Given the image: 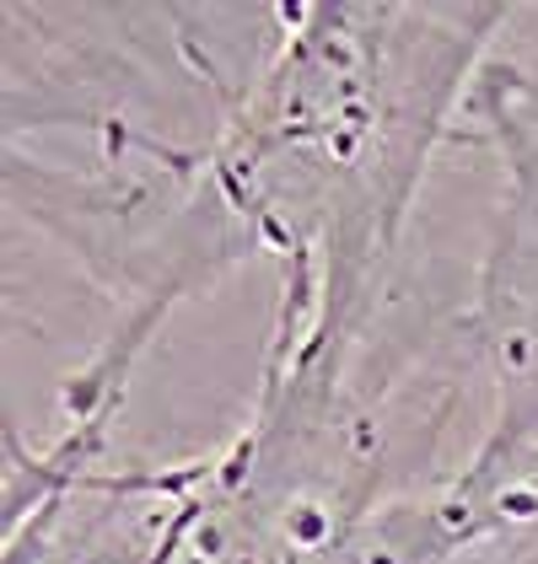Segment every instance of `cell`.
<instances>
[{"label": "cell", "instance_id": "3957f363", "mask_svg": "<svg viewBox=\"0 0 538 564\" xmlns=\"http://www.w3.org/2000/svg\"><path fill=\"white\" fill-rule=\"evenodd\" d=\"M108 425L65 420L39 452L6 435V564H157L194 463L108 468Z\"/></svg>", "mask_w": 538, "mask_h": 564}, {"label": "cell", "instance_id": "7a4b0ae2", "mask_svg": "<svg viewBox=\"0 0 538 564\" xmlns=\"http://www.w3.org/2000/svg\"><path fill=\"white\" fill-rule=\"evenodd\" d=\"M372 317L280 285L248 425L194 457L157 564H409L383 506V420L361 382Z\"/></svg>", "mask_w": 538, "mask_h": 564}, {"label": "cell", "instance_id": "277c9868", "mask_svg": "<svg viewBox=\"0 0 538 564\" xmlns=\"http://www.w3.org/2000/svg\"><path fill=\"white\" fill-rule=\"evenodd\" d=\"M469 113L485 124V134H495V145H538V33L506 44V28H501L480 70V87L469 97Z\"/></svg>", "mask_w": 538, "mask_h": 564}, {"label": "cell", "instance_id": "6da1fadb", "mask_svg": "<svg viewBox=\"0 0 538 564\" xmlns=\"http://www.w3.org/2000/svg\"><path fill=\"white\" fill-rule=\"evenodd\" d=\"M280 44L200 151L243 248L318 302L377 312L426 167L512 6H286Z\"/></svg>", "mask_w": 538, "mask_h": 564}]
</instances>
